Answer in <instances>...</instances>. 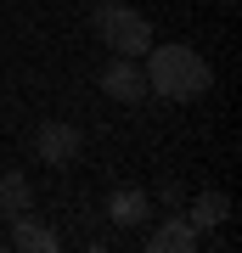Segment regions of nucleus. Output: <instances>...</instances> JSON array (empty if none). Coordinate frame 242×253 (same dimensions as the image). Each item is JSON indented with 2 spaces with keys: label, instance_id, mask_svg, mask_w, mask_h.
I'll return each mask as SVG.
<instances>
[{
  "label": "nucleus",
  "instance_id": "nucleus-2",
  "mask_svg": "<svg viewBox=\"0 0 242 253\" xmlns=\"http://www.w3.org/2000/svg\"><path fill=\"white\" fill-rule=\"evenodd\" d=\"M90 28H96V40L113 56H135V62H141V56L152 51V23L135 6H124V0H101V6L90 11Z\"/></svg>",
  "mask_w": 242,
  "mask_h": 253
},
{
  "label": "nucleus",
  "instance_id": "nucleus-6",
  "mask_svg": "<svg viewBox=\"0 0 242 253\" xmlns=\"http://www.w3.org/2000/svg\"><path fill=\"white\" fill-rule=\"evenodd\" d=\"M180 214L192 219V231H197V236H208L214 225H225V219H231V197H225V191H197V197L180 208Z\"/></svg>",
  "mask_w": 242,
  "mask_h": 253
},
{
  "label": "nucleus",
  "instance_id": "nucleus-10",
  "mask_svg": "<svg viewBox=\"0 0 242 253\" xmlns=\"http://www.w3.org/2000/svg\"><path fill=\"white\" fill-rule=\"evenodd\" d=\"M158 203L169 208V214H180V208H186V191H180L175 180H163V191H158Z\"/></svg>",
  "mask_w": 242,
  "mask_h": 253
},
{
  "label": "nucleus",
  "instance_id": "nucleus-9",
  "mask_svg": "<svg viewBox=\"0 0 242 253\" xmlns=\"http://www.w3.org/2000/svg\"><path fill=\"white\" fill-rule=\"evenodd\" d=\"M11 248H34V253H56V248H62V236H56V231H45V225H34V219H28V214H17V219H11Z\"/></svg>",
  "mask_w": 242,
  "mask_h": 253
},
{
  "label": "nucleus",
  "instance_id": "nucleus-5",
  "mask_svg": "<svg viewBox=\"0 0 242 253\" xmlns=\"http://www.w3.org/2000/svg\"><path fill=\"white\" fill-rule=\"evenodd\" d=\"M146 248H152V253H197V248H203V236L192 231V219H186V214H163V225L146 236Z\"/></svg>",
  "mask_w": 242,
  "mask_h": 253
},
{
  "label": "nucleus",
  "instance_id": "nucleus-1",
  "mask_svg": "<svg viewBox=\"0 0 242 253\" xmlns=\"http://www.w3.org/2000/svg\"><path fill=\"white\" fill-rule=\"evenodd\" d=\"M141 73H146V96H163V101H192V96H203L208 90V62L192 45H158L152 40V51L141 56Z\"/></svg>",
  "mask_w": 242,
  "mask_h": 253
},
{
  "label": "nucleus",
  "instance_id": "nucleus-4",
  "mask_svg": "<svg viewBox=\"0 0 242 253\" xmlns=\"http://www.w3.org/2000/svg\"><path fill=\"white\" fill-rule=\"evenodd\" d=\"M101 96H113V101H141L146 96V73H141V62L135 56H113L107 68H101Z\"/></svg>",
  "mask_w": 242,
  "mask_h": 253
},
{
  "label": "nucleus",
  "instance_id": "nucleus-7",
  "mask_svg": "<svg viewBox=\"0 0 242 253\" xmlns=\"http://www.w3.org/2000/svg\"><path fill=\"white\" fill-rule=\"evenodd\" d=\"M152 214V197H146L141 186H118L113 197H107V219L118 231H130V225H141V219Z\"/></svg>",
  "mask_w": 242,
  "mask_h": 253
},
{
  "label": "nucleus",
  "instance_id": "nucleus-3",
  "mask_svg": "<svg viewBox=\"0 0 242 253\" xmlns=\"http://www.w3.org/2000/svg\"><path fill=\"white\" fill-rule=\"evenodd\" d=\"M79 146H85L79 124H62V118H45V124L34 129V152H40V163H73V158H79Z\"/></svg>",
  "mask_w": 242,
  "mask_h": 253
},
{
  "label": "nucleus",
  "instance_id": "nucleus-8",
  "mask_svg": "<svg viewBox=\"0 0 242 253\" xmlns=\"http://www.w3.org/2000/svg\"><path fill=\"white\" fill-rule=\"evenodd\" d=\"M28 208H34V186H28V174L6 169V174H0V214L17 219V214H28Z\"/></svg>",
  "mask_w": 242,
  "mask_h": 253
}]
</instances>
